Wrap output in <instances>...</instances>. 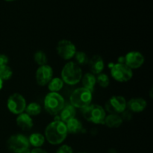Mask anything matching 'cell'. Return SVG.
Instances as JSON below:
<instances>
[{
	"label": "cell",
	"instance_id": "cell-1",
	"mask_svg": "<svg viewBox=\"0 0 153 153\" xmlns=\"http://www.w3.org/2000/svg\"><path fill=\"white\" fill-rule=\"evenodd\" d=\"M67 134L66 123L61 120H54L46 126L44 137L50 144L58 145L64 141Z\"/></svg>",
	"mask_w": 153,
	"mask_h": 153
},
{
	"label": "cell",
	"instance_id": "cell-2",
	"mask_svg": "<svg viewBox=\"0 0 153 153\" xmlns=\"http://www.w3.org/2000/svg\"><path fill=\"white\" fill-rule=\"evenodd\" d=\"M82 78V70L80 66L76 62L70 61L63 67L61 71V79L64 83L69 85H75L79 83Z\"/></svg>",
	"mask_w": 153,
	"mask_h": 153
},
{
	"label": "cell",
	"instance_id": "cell-3",
	"mask_svg": "<svg viewBox=\"0 0 153 153\" xmlns=\"http://www.w3.org/2000/svg\"><path fill=\"white\" fill-rule=\"evenodd\" d=\"M92 92L85 88L75 90L70 96V103L76 108L84 109L90 105L92 101Z\"/></svg>",
	"mask_w": 153,
	"mask_h": 153
},
{
	"label": "cell",
	"instance_id": "cell-4",
	"mask_svg": "<svg viewBox=\"0 0 153 153\" xmlns=\"http://www.w3.org/2000/svg\"><path fill=\"white\" fill-rule=\"evenodd\" d=\"M64 107V99L58 93L50 92L44 99V108L51 115H56Z\"/></svg>",
	"mask_w": 153,
	"mask_h": 153
},
{
	"label": "cell",
	"instance_id": "cell-5",
	"mask_svg": "<svg viewBox=\"0 0 153 153\" xmlns=\"http://www.w3.org/2000/svg\"><path fill=\"white\" fill-rule=\"evenodd\" d=\"M83 116L87 120L95 124H103L106 117L105 109L99 105H90L83 109Z\"/></svg>",
	"mask_w": 153,
	"mask_h": 153
},
{
	"label": "cell",
	"instance_id": "cell-6",
	"mask_svg": "<svg viewBox=\"0 0 153 153\" xmlns=\"http://www.w3.org/2000/svg\"><path fill=\"white\" fill-rule=\"evenodd\" d=\"M28 139L23 134H16L10 136L7 141V147L13 153H22L28 149Z\"/></svg>",
	"mask_w": 153,
	"mask_h": 153
},
{
	"label": "cell",
	"instance_id": "cell-7",
	"mask_svg": "<svg viewBox=\"0 0 153 153\" xmlns=\"http://www.w3.org/2000/svg\"><path fill=\"white\" fill-rule=\"evenodd\" d=\"M111 74L113 79L117 82H126L132 78L133 72L126 64L117 63L111 67Z\"/></svg>",
	"mask_w": 153,
	"mask_h": 153
},
{
	"label": "cell",
	"instance_id": "cell-8",
	"mask_svg": "<svg viewBox=\"0 0 153 153\" xmlns=\"http://www.w3.org/2000/svg\"><path fill=\"white\" fill-rule=\"evenodd\" d=\"M26 105V101L23 96L18 93H14L7 99V107L13 114L19 115L23 113Z\"/></svg>",
	"mask_w": 153,
	"mask_h": 153
},
{
	"label": "cell",
	"instance_id": "cell-9",
	"mask_svg": "<svg viewBox=\"0 0 153 153\" xmlns=\"http://www.w3.org/2000/svg\"><path fill=\"white\" fill-rule=\"evenodd\" d=\"M57 52L58 55L64 60H70L74 58L76 52V48L74 43L69 40H60L57 45Z\"/></svg>",
	"mask_w": 153,
	"mask_h": 153
},
{
	"label": "cell",
	"instance_id": "cell-10",
	"mask_svg": "<svg viewBox=\"0 0 153 153\" xmlns=\"http://www.w3.org/2000/svg\"><path fill=\"white\" fill-rule=\"evenodd\" d=\"M127 102L122 96H113L105 104V108L110 114L123 113L126 111Z\"/></svg>",
	"mask_w": 153,
	"mask_h": 153
},
{
	"label": "cell",
	"instance_id": "cell-11",
	"mask_svg": "<svg viewBox=\"0 0 153 153\" xmlns=\"http://www.w3.org/2000/svg\"><path fill=\"white\" fill-rule=\"evenodd\" d=\"M53 76V70L49 65L40 66L36 72V81L40 86L48 85Z\"/></svg>",
	"mask_w": 153,
	"mask_h": 153
},
{
	"label": "cell",
	"instance_id": "cell-12",
	"mask_svg": "<svg viewBox=\"0 0 153 153\" xmlns=\"http://www.w3.org/2000/svg\"><path fill=\"white\" fill-rule=\"evenodd\" d=\"M125 64H126L130 69H137L141 67L144 63V57L137 51H131L126 55Z\"/></svg>",
	"mask_w": 153,
	"mask_h": 153
},
{
	"label": "cell",
	"instance_id": "cell-13",
	"mask_svg": "<svg viewBox=\"0 0 153 153\" xmlns=\"http://www.w3.org/2000/svg\"><path fill=\"white\" fill-rule=\"evenodd\" d=\"M89 69L93 74H100L103 71L105 67L104 61L102 58L99 55H95L89 59L88 61Z\"/></svg>",
	"mask_w": 153,
	"mask_h": 153
},
{
	"label": "cell",
	"instance_id": "cell-14",
	"mask_svg": "<svg viewBox=\"0 0 153 153\" xmlns=\"http://www.w3.org/2000/svg\"><path fill=\"white\" fill-rule=\"evenodd\" d=\"M147 103L146 101L143 98H133L131 99L127 102L126 108L129 109L130 111L140 113L145 110L146 108Z\"/></svg>",
	"mask_w": 153,
	"mask_h": 153
},
{
	"label": "cell",
	"instance_id": "cell-15",
	"mask_svg": "<svg viewBox=\"0 0 153 153\" xmlns=\"http://www.w3.org/2000/svg\"><path fill=\"white\" fill-rule=\"evenodd\" d=\"M18 126L22 130H30L33 127V120L31 116L26 113H22L18 115L16 120Z\"/></svg>",
	"mask_w": 153,
	"mask_h": 153
},
{
	"label": "cell",
	"instance_id": "cell-16",
	"mask_svg": "<svg viewBox=\"0 0 153 153\" xmlns=\"http://www.w3.org/2000/svg\"><path fill=\"white\" fill-rule=\"evenodd\" d=\"M76 112V108L73 107L72 105H67V106H64L60 112V120L66 123L71 119L75 118Z\"/></svg>",
	"mask_w": 153,
	"mask_h": 153
},
{
	"label": "cell",
	"instance_id": "cell-17",
	"mask_svg": "<svg viewBox=\"0 0 153 153\" xmlns=\"http://www.w3.org/2000/svg\"><path fill=\"white\" fill-rule=\"evenodd\" d=\"M123 120L117 114H110L105 117L104 123L109 128H118L123 123Z\"/></svg>",
	"mask_w": 153,
	"mask_h": 153
},
{
	"label": "cell",
	"instance_id": "cell-18",
	"mask_svg": "<svg viewBox=\"0 0 153 153\" xmlns=\"http://www.w3.org/2000/svg\"><path fill=\"white\" fill-rule=\"evenodd\" d=\"M82 85L83 88L89 90L90 91L93 92L94 90L96 84H97V79L93 73H86L82 78Z\"/></svg>",
	"mask_w": 153,
	"mask_h": 153
},
{
	"label": "cell",
	"instance_id": "cell-19",
	"mask_svg": "<svg viewBox=\"0 0 153 153\" xmlns=\"http://www.w3.org/2000/svg\"><path fill=\"white\" fill-rule=\"evenodd\" d=\"M66 126H67L68 133H72V134H76V133L80 132L82 129V122L76 118H73L67 123H66Z\"/></svg>",
	"mask_w": 153,
	"mask_h": 153
},
{
	"label": "cell",
	"instance_id": "cell-20",
	"mask_svg": "<svg viewBox=\"0 0 153 153\" xmlns=\"http://www.w3.org/2000/svg\"><path fill=\"white\" fill-rule=\"evenodd\" d=\"M29 144L35 148H40L45 142V137L40 133H33L28 137Z\"/></svg>",
	"mask_w": 153,
	"mask_h": 153
},
{
	"label": "cell",
	"instance_id": "cell-21",
	"mask_svg": "<svg viewBox=\"0 0 153 153\" xmlns=\"http://www.w3.org/2000/svg\"><path fill=\"white\" fill-rule=\"evenodd\" d=\"M64 87V82L61 78H53L48 84V88L50 92L58 93Z\"/></svg>",
	"mask_w": 153,
	"mask_h": 153
},
{
	"label": "cell",
	"instance_id": "cell-22",
	"mask_svg": "<svg viewBox=\"0 0 153 153\" xmlns=\"http://www.w3.org/2000/svg\"><path fill=\"white\" fill-rule=\"evenodd\" d=\"M25 113L29 116H37L41 112V107L37 102H31L25 107Z\"/></svg>",
	"mask_w": 153,
	"mask_h": 153
},
{
	"label": "cell",
	"instance_id": "cell-23",
	"mask_svg": "<svg viewBox=\"0 0 153 153\" xmlns=\"http://www.w3.org/2000/svg\"><path fill=\"white\" fill-rule=\"evenodd\" d=\"M34 59L39 66L46 65L47 63V56L46 53L42 50H38L34 53Z\"/></svg>",
	"mask_w": 153,
	"mask_h": 153
},
{
	"label": "cell",
	"instance_id": "cell-24",
	"mask_svg": "<svg viewBox=\"0 0 153 153\" xmlns=\"http://www.w3.org/2000/svg\"><path fill=\"white\" fill-rule=\"evenodd\" d=\"M76 64L79 66L86 65L89 61V58L85 52H76L74 56Z\"/></svg>",
	"mask_w": 153,
	"mask_h": 153
},
{
	"label": "cell",
	"instance_id": "cell-25",
	"mask_svg": "<svg viewBox=\"0 0 153 153\" xmlns=\"http://www.w3.org/2000/svg\"><path fill=\"white\" fill-rule=\"evenodd\" d=\"M13 71L9 66L4 65L0 67V79L2 81L8 80L11 78Z\"/></svg>",
	"mask_w": 153,
	"mask_h": 153
},
{
	"label": "cell",
	"instance_id": "cell-26",
	"mask_svg": "<svg viewBox=\"0 0 153 153\" xmlns=\"http://www.w3.org/2000/svg\"><path fill=\"white\" fill-rule=\"evenodd\" d=\"M96 79H97V83H98L99 85L103 88H107L110 83V79H109L108 76L104 73L99 74Z\"/></svg>",
	"mask_w": 153,
	"mask_h": 153
},
{
	"label": "cell",
	"instance_id": "cell-27",
	"mask_svg": "<svg viewBox=\"0 0 153 153\" xmlns=\"http://www.w3.org/2000/svg\"><path fill=\"white\" fill-rule=\"evenodd\" d=\"M56 153H73V151L71 146L64 144L58 148Z\"/></svg>",
	"mask_w": 153,
	"mask_h": 153
},
{
	"label": "cell",
	"instance_id": "cell-28",
	"mask_svg": "<svg viewBox=\"0 0 153 153\" xmlns=\"http://www.w3.org/2000/svg\"><path fill=\"white\" fill-rule=\"evenodd\" d=\"M9 59L7 58V55H3V54H0V67L4 65H7L8 64Z\"/></svg>",
	"mask_w": 153,
	"mask_h": 153
},
{
	"label": "cell",
	"instance_id": "cell-29",
	"mask_svg": "<svg viewBox=\"0 0 153 153\" xmlns=\"http://www.w3.org/2000/svg\"><path fill=\"white\" fill-rule=\"evenodd\" d=\"M122 114V116L121 117V118H122V120H129L131 119V114L130 111H124Z\"/></svg>",
	"mask_w": 153,
	"mask_h": 153
},
{
	"label": "cell",
	"instance_id": "cell-30",
	"mask_svg": "<svg viewBox=\"0 0 153 153\" xmlns=\"http://www.w3.org/2000/svg\"><path fill=\"white\" fill-rule=\"evenodd\" d=\"M30 153H48L46 150L41 148H34L32 150L30 151Z\"/></svg>",
	"mask_w": 153,
	"mask_h": 153
},
{
	"label": "cell",
	"instance_id": "cell-31",
	"mask_svg": "<svg viewBox=\"0 0 153 153\" xmlns=\"http://www.w3.org/2000/svg\"><path fill=\"white\" fill-rule=\"evenodd\" d=\"M2 88H3V81L0 79V91L2 89Z\"/></svg>",
	"mask_w": 153,
	"mask_h": 153
},
{
	"label": "cell",
	"instance_id": "cell-32",
	"mask_svg": "<svg viewBox=\"0 0 153 153\" xmlns=\"http://www.w3.org/2000/svg\"><path fill=\"white\" fill-rule=\"evenodd\" d=\"M5 1H15V0H5Z\"/></svg>",
	"mask_w": 153,
	"mask_h": 153
},
{
	"label": "cell",
	"instance_id": "cell-33",
	"mask_svg": "<svg viewBox=\"0 0 153 153\" xmlns=\"http://www.w3.org/2000/svg\"><path fill=\"white\" fill-rule=\"evenodd\" d=\"M78 153H86V152H78Z\"/></svg>",
	"mask_w": 153,
	"mask_h": 153
}]
</instances>
